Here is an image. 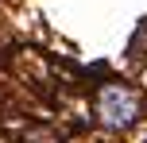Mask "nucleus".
Listing matches in <instances>:
<instances>
[{
  "mask_svg": "<svg viewBox=\"0 0 147 143\" xmlns=\"http://www.w3.org/2000/svg\"><path fill=\"white\" fill-rule=\"evenodd\" d=\"M101 116H105V124H112V128L132 124L136 116H140L136 93L124 89V85H105V89H101Z\"/></svg>",
  "mask_w": 147,
  "mask_h": 143,
  "instance_id": "1",
  "label": "nucleus"
}]
</instances>
